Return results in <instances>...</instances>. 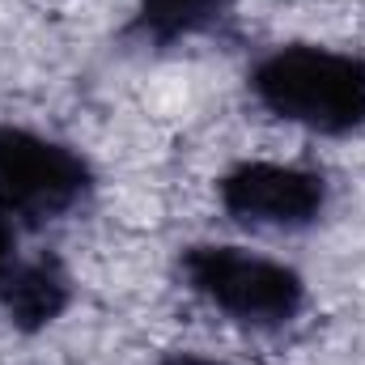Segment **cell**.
Instances as JSON below:
<instances>
[{"label": "cell", "mask_w": 365, "mask_h": 365, "mask_svg": "<svg viewBox=\"0 0 365 365\" xmlns=\"http://www.w3.org/2000/svg\"><path fill=\"white\" fill-rule=\"evenodd\" d=\"M251 93L276 119L314 136H353L365 128V60L349 51L293 43L251 68Z\"/></svg>", "instance_id": "1"}, {"label": "cell", "mask_w": 365, "mask_h": 365, "mask_svg": "<svg viewBox=\"0 0 365 365\" xmlns=\"http://www.w3.org/2000/svg\"><path fill=\"white\" fill-rule=\"evenodd\" d=\"M187 289L251 331H276L297 319L306 284L289 264L242 247H187L179 259Z\"/></svg>", "instance_id": "2"}, {"label": "cell", "mask_w": 365, "mask_h": 365, "mask_svg": "<svg viewBox=\"0 0 365 365\" xmlns=\"http://www.w3.org/2000/svg\"><path fill=\"white\" fill-rule=\"evenodd\" d=\"M90 187V162L77 149L26 128H0V217L13 230L68 217Z\"/></svg>", "instance_id": "3"}, {"label": "cell", "mask_w": 365, "mask_h": 365, "mask_svg": "<svg viewBox=\"0 0 365 365\" xmlns=\"http://www.w3.org/2000/svg\"><path fill=\"white\" fill-rule=\"evenodd\" d=\"M221 208L251 230H306L327 208V179L306 166L242 162L221 179Z\"/></svg>", "instance_id": "4"}, {"label": "cell", "mask_w": 365, "mask_h": 365, "mask_svg": "<svg viewBox=\"0 0 365 365\" xmlns=\"http://www.w3.org/2000/svg\"><path fill=\"white\" fill-rule=\"evenodd\" d=\"M0 306L4 314L34 331V327H47L64 306H68V272L60 268V259L51 255H38V259H17L4 284H0Z\"/></svg>", "instance_id": "5"}, {"label": "cell", "mask_w": 365, "mask_h": 365, "mask_svg": "<svg viewBox=\"0 0 365 365\" xmlns=\"http://www.w3.org/2000/svg\"><path fill=\"white\" fill-rule=\"evenodd\" d=\"M225 9H230V0H136L132 30L145 43L170 47V43L212 30L225 17Z\"/></svg>", "instance_id": "6"}, {"label": "cell", "mask_w": 365, "mask_h": 365, "mask_svg": "<svg viewBox=\"0 0 365 365\" xmlns=\"http://www.w3.org/2000/svg\"><path fill=\"white\" fill-rule=\"evenodd\" d=\"M13 251H17V230H13V225L0 217V284H4L9 268L17 264V255H13Z\"/></svg>", "instance_id": "7"}, {"label": "cell", "mask_w": 365, "mask_h": 365, "mask_svg": "<svg viewBox=\"0 0 365 365\" xmlns=\"http://www.w3.org/2000/svg\"><path fill=\"white\" fill-rule=\"evenodd\" d=\"M162 365H212V361H204V357H191V353H179V357H166Z\"/></svg>", "instance_id": "8"}]
</instances>
